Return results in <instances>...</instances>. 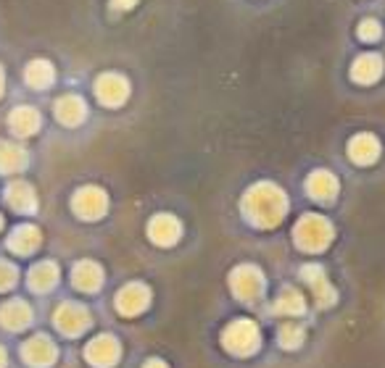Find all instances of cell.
Masks as SVG:
<instances>
[{
  "label": "cell",
  "mask_w": 385,
  "mask_h": 368,
  "mask_svg": "<svg viewBox=\"0 0 385 368\" xmlns=\"http://www.w3.org/2000/svg\"><path fill=\"white\" fill-rule=\"evenodd\" d=\"M285 211H288V200H285L280 187H274V184L267 182L256 184L243 197L245 219L251 221V224H256V226H274V224H280Z\"/></svg>",
  "instance_id": "6da1fadb"
},
{
  "label": "cell",
  "mask_w": 385,
  "mask_h": 368,
  "mask_svg": "<svg viewBox=\"0 0 385 368\" xmlns=\"http://www.w3.org/2000/svg\"><path fill=\"white\" fill-rule=\"evenodd\" d=\"M296 242H298L301 250L306 253H320L333 242V226L325 216H317V213H309L298 221L296 226Z\"/></svg>",
  "instance_id": "7a4b0ae2"
},
{
  "label": "cell",
  "mask_w": 385,
  "mask_h": 368,
  "mask_svg": "<svg viewBox=\"0 0 385 368\" xmlns=\"http://www.w3.org/2000/svg\"><path fill=\"white\" fill-rule=\"evenodd\" d=\"M148 234L156 245H174L179 239V221L169 213H161V216L150 221Z\"/></svg>",
  "instance_id": "8fae6325"
},
{
  "label": "cell",
  "mask_w": 385,
  "mask_h": 368,
  "mask_svg": "<svg viewBox=\"0 0 385 368\" xmlns=\"http://www.w3.org/2000/svg\"><path fill=\"white\" fill-rule=\"evenodd\" d=\"M359 37L367 40V42H369V40H377V37H380V24L372 21V18L362 21V24H359Z\"/></svg>",
  "instance_id": "603a6c76"
},
{
  "label": "cell",
  "mask_w": 385,
  "mask_h": 368,
  "mask_svg": "<svg viewBox=\"0 0 385 368\" xmlns=\"http://www.w3.org/2000/svg\"><path fill=\"white\" fill-rule=\"evenodd\" d=\"M56 326H58V331H64L69 337L82 334V331L90 326V313L74 303H66L56 311Z\"/></svg>",
  "instance_id": "52a82bcc"
},
{
  "label": "cell",
  "mask_w": 385,
  "mask_h": 368,
  "mask_svg": "<svg viewBox=\"0 0 385 368\" xmlns=\"http://www.w3.org/2000/svg\"><path fill=\"white\" fill-rule=\"evenodd\" d=\"M230 287L240 300L251 303V300H259L264 294V276L256 266H240L230 276Z\"/></svg>",
  "instance_id": "277c9868"
},
{
  "label": "cell",
  "mask_w": 385,
  "mask_h": 368,
  "mask_svg": "<svg viewBox=\"0 0 385 368\" xmlns=\"http://www.w3.org/2000/svg\"><path fill=\"white\" fill-rule=\"evenodd\" d=\"M0 321H3L6 329L19 331V329H24V326H29V321H32V311H29L27 303L11 300V303H6L0 308Z\"/></svg>",
  "instance_id": "4fadbf2b"
},
{
  "label": "cell",
  "mask_w": 385,
  "mask_h": 368,
  "mask_svg": "<svg viewBox=\"0 0 385 368\" xmlns=\"http://www.w3.org/2000/svg\"><path fill=\"white\" fill-rule=\"evenodd\" d=\"M106 195L101 190H95V187H87V190H79V195L74 197V208L79 211V216H85V219H98L101 213L106 211Z\"/></svg>",
  "instance_id": "7c38bea8"
},
{
  "label": "cell",
  "mask_w": 385,
  "mask_h": 368,
  "mask_svg": "<svg viewBox=\"0 0 385 368\" xmlns=\"http://www.w3.org/2000/svg\"><path fill=\"white\" fill-rule=\"evenodd\" d=\"M383 74V58H377V55L367 53L362 58L354 61V69H351V79L359 84H372Z\"/></svg>",
  "instance_id": "9a60e30c"
},
{
  "label": "cell",
  "mask_w": 385,
  "mask_h": 368,
  "mask_svg": "<svg viewBox=\"0 0 385 368\" xmlns=\"http://www.w3.org/2000/svg\"><path fill=\"white\" fill-rule=\"evenodd\" d=\"M119 352H122L119 342L113 340L111 334H101V337L90 340V345L85 347V358L95 368H111L119 360Z\"/></svg>",
  "instance_id": "5b68a950"
},
{
  "label": "cell",
  "mask_w": 385,
  "mask_h": 368,
  "mask_svg": "<svg viewBox=\"0 0 385 368\" xmlns=\"http://www.w3.org/2000/svg\"><path fill=\"white\" fill-rule=\"evenodd\" d=\"M9 200L13 208H21V211H32L35 208V197H32L27 184H13L9 192Z\"/></svg>",
  "instance_id": "44dd1931"
},
{
  "label": "cell",
  "mask_w": 385,
  "mask_h": 368,
  "mask_svg": "<svg viewBox=\"0 0 385 368\" xmlns=\"http://www.w3.org/2000/svg\"><path fill=\"white\" fill-rule=\"evenodd\" d=\"M101 279H104L101 268L95 266V263H90V260H85V263H79V266L74 268V287L77 289L93 292V289L101 287Z\"/></svg>",
  "instance_id": "2e32d148"
},
{
  "label": "cell",
  "mask_w": 385,
  "mask_h": 368,
  "mask_svg": "<svg viewBox=\"0 0 385 368\" xmlns=\"http://www.w3.org/2000/svg\"><path fill=\"white\" fill-rule=\"evenodd\" d=\"M0 166L9 168V171L19 168V166H24V153H19V150H13V147H9V145H3L0 147Z\"/></svg>",
  "instance_id": "7402d4cb"
},
{
  "label": "cell",
  "mask_w": 385,
  "mask_h": 368,
  "mask_svg": "<svg viewBox=\"0 0 385 368\" xmlns=\"http://www.w3.org/2000/svg\"><path fill=\"white\" fill-rule=\"evenodd\" d=\"M150 303V292L148 287L143 284H127L122 292L116 294V311L122 316H138L148 308Z\"/></svg>",
  "instance_id": "9c48e42d"
},
{
  "label": "cell",
  "mask_w": 385,
  "mask_h": 368,
  "mask_svg": "<svg viewBox=\"0 0 385 368\" xmlns=\"http://www.w3.org/2000/svg\"><path fill=\"white\" fill-rule=\"evenodd\" d=\"M38 242H40L38 229H32V226H24V229L13 231V237H11V248L19 250V253H29V250L38 248Z\"/></svg>",
  "instance_id": "d6986e66"
},
{
  "label": "cell",
  "mask_w": 385,
  "mask_h": 368,
  "mask_svg": "<svg viewBox=\"0 0 385 368\" xmlns=\"http://www.w3.org/2000/svg\"><path fill=\"white\" fill-rule=\"evenodd\" d=\"M303 308H306V303H303V297L296 289H282V294L277 297V303H274V311L282 313V316L303 313Z\"/></svg>",
  "instance_id": "ac0fdd59"
},
{
  "label": "cell",
  "mask_w": 385,
  "mask_h": 368,
  "mask_svg": "<svg viewBox=\"0 0 385 368\" xmlns=\"http://www.w3.org/2000/svg\"><path fill=\"white\" fill-rule=\"evenodd\" d=\"M222 345H225L227 352L233 355H251L259 350L262 345V337H259V326L248 318H240V321H233L222 331Z\"/></svg>",
  "instance_id": "3957f363"
},
{
  "label": "cell",
  "mask_w": 385,
  "mask_h": 368,
  "mask_svg": "<svg viewBox=\"0 0 385 368\" xmlns=\"http://www.w3.org/2000/svg\"><path fill=\"white\" fill-rule=\"evenodd\" d=\"M143 368H169V366H167L164 360H159V358H150L148 363H145V366H143Z\"/></svg>",
  "instance_id": "d4e9b609"
},
{
  "label": "cell",
  "mask_w": 385,
  "mask_h": 368,
  "mask_svg": "<svg viewBox=\"0 0 385 368\" xmlns=\"http://www.w3.org/2000/svg\"><path fill=\"white\" fill-rule=\"evenodd\" d=\"M21 355H24V360H27L29 366L43 368V366H53V360H56L58 350H56V345H53V342L48 340V337L38 334V337H32V340L24 342V347H21Z\"/></svg>",
  "instance_id": "8992f818"
},
{
  "label": "cell",
  "mask_w": 385,
  "mask_h": 368,
  "mask_svg": "<svg viewBox=\"0 0 385 368\" xmlns=\"http://www.w3.org/2000/svg\"><path fill=\"white\" fill-rule=\"evenodd\" d=\"M16 282V271L9 263H0V289H9Z\"/></svg>",
  "instance_id": "cb8c5ba5"
},
{
  "label": "cell",
  "mask_w": 385,
  "mask_h": 368,
  "mask_svg": "<svg viewBox=\"0 0 385 368\" xmlns=\"http://www.w3.org/2000/svg\"><path fill=\"white\" fill-rule=\"evenodd\" d=\"M301 276L309 282L311 292H314V297H317V305H320V308H330V305L338 300V292L330 287L322 266H303L301 268Z\"/></svg>",
  "instance_id": "ba28073f"
},
{
  "label": "cell",
  "mask_w": 385,
  "mask_h": 368,
  "mask_svg": "<svg viewBox=\"0 0 385 368\" xmlns=\"http://www.w3.org/2000/svg\"><path fill=\"white\" fill-rule=\"evenodd\" d=\"M306 190H309V195L314 200L328 202L338 192V179L330 174V171H314L309 176V182H306Z\"/></svg>",
  "instance_id": "5bb4252c"
},
{
  "label": "cell",
  "mask_w": 385,
  "mask_h": 368,
  "mask_svg": "<svg viewBox=\"0 0 385 368\" xmlns=\"http://www.w3.org/2000/svg\"><path fill=\"white\" fill-rule=\"evenodd\" d=\"M56 266L53 263H40V266L32 268V274H29V284H32V289H38V292H43V289H50V287L56 284Z\"/></svg>",
  "instance_id": "e0dca14e"
},
{
  "label": "cell",
  "mask_w": 385,
  "mask_h": 368,
  "mask_svg": "<svg viewBox=\"0 0 385 368\" xmlns=\"http://www.w3.org/2000/svg\"><path fill=\"white\" fill-rule=\"evenodd\" d=\"M377 156H380V142H377L372 134H357L348 142V158L359 166H369L375 163Z\"/></svg>",
  "instance_id": "30bf717a"
},
{
  "label": "cell",
  "mask_w": 385,
  "mask_h": 368,
  "mask_svg": "<svg viewBox=\"0 0 385 368\" xmlns=\"http://www.w3.org/2000/svg\"><path fill=\"white\" fill-rule=\"evenodd\" d=\"M0 368H6V350L0 347Z\"/></svg>",
  "instance_id": "484cf974"
},
{
  "label": "cell",
  "mask_w": 385,
  "mask_h": 368,
  "mask_svg": "<svg viewBox=\"0 0 385 368\" xmlns=\"http://www.w3.org/2000/svg\"><path fill=\"white\" fill-rule=\"evenodd\" d=\"M277 337H280V345L285 350H296V347H301V342H303V329H301L296 321L282 323L280 334H277Z\"/></svg>",
  "instance_id": "ffe728a7"
}]
</instances>
